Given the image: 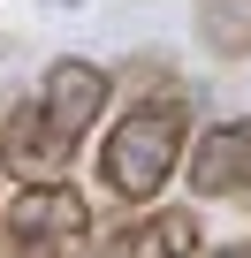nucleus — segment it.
<instances>
[{
    "instance_id": "nucleus-1",
    "label": "nucleus",
    "mask_w": 251,
    "mask_h": 258,
    "mask_svg": "<svg viewBox=\"0 0 251 258\" xmlns=\"http://www.w3.org/2000/svg\"><path fill=\"white\" fill-rule=\"evenodd\" d=\"M190 99L183 91H145L137 106H122L99 137V190L122 205H160V190L183 175L190 160Z\"/></svg>"
},
{
    "instance_id": "nucleus-2",
    "label": "nucleus",
    "mask_w": 251,
    "mask_h": 258,
    "mask_svg": "<svg viewBox=\"0 0 251 258\" xmlns=\"http://www.w3.org/2000/svg\"><path fill=\"white\" fill-rule=\"evenodd\" d=\"M0 235L16 250H38V258H69L91 243V198L76 182H31L0 205Z\"/></svg>"
},
{
    "instance_id": "nucleus-3",
    "label": "nucleus",
    "mask_w": 251,
    "mask_h": 258,
    "mask_svg": "<svg viewBox=\"0 0 251 258\" xmlns=\"http://www.w3.org/2000/svg\"><path fill=\"white\" fill-rule=\"evenodd\" d=\"M69 160H76V137H61V121L38 106V91L16 99V114L0 121V167L31 190V182H69Z\"/></svg>"
},
{
    "instance_id": "nucleus-4",
    "label": "nucleus",
    "mask_w": 251,
    "mask_h": 258,
    "mask_svg": "<svg viewBox=\"0 0 251 258\" xmlns=\"http://www.w3.org/2000/svg\"><path fill=\"white\" fill-rule=\"evenodd\" d=\"M91 258H206V228L190 205H145L91 235Z\"/></svg>"
},
{
    "instance_id": "nucleus-5",
    "label": "nucleus",
    "mask_w": 251,
    "mask_h": 258,
    "mask_svg": "<svg viewBox=\"0 0 251 258\" xmlns=\"http://www.w3.org/2000/svg\"><path fill=\"white\" fill-rule=\"evenodd\" d=\"M107 99H114V76H107L99 61H84V53H61V61H46V76H38V106L61 121V137H76V145L99 129Z\"/></svg>"
},
{
    "instance_id": "nucleus-6",
    "label": "nucleus",
    "mask_w": 251,
    "mask_h": 258,
    "mask_svg": "<svg viewBox=\"0 0 251 258\" xmlns=\"http://www.w3.org/2000/svg\"><path fill=\"white\" fill-rule=\"evenodd\" d=\"M183 182H190V198H251V114L198 129Z\"/></svg>"
},
{
    "instance_id": "nucleus-7",
    "label": "nucleus",
    "mask_w": 251,
    "mask_h": 258,
    "mask_svg": "<svg viewBox=\"0 0 251 258\" xmlns=\"http://www.w3.org/2000/svg\"><path fill=\"white\" fill-rule=\"evenodd\" d=\"M190 31H198L206 53L251 61V0H198V8H190Z\"/></svg>"
},
{
    "instance_id": "nucleus-8",
    "label": "nucleus",
    "mask_w": 251,
    "mask_h": 258,
    "mask_svg": "<svg viewBox=\"0 0 251 258\" xmlns=\"http://www.w3.org/2000/svg\"><path fill=\"white\" fill-rule=\"evenodd\" d=\"M206 258H251V235H236V243H221V250H206Z\"/></svg>"
},
{
    "instance_id": "nucleus-9",
    "label": "nucleus",
    "mask_w": 251,
    "mask_h": 258,
    "mask_svg": "<svg viewBox=\"0 0 251 258\" xmlns=\"http://www.w3.org/2000/svg\"><path fill=\"white\" fill-rule=\"evenodd\" d=\"M0 258H38V250H16V243H8V235H0Z\"/></svg>"
},
{
    "instance_id": "nucleus-10",
    "label": "nucleus",
    "mask_w": 251,
    "mask_h": 258,
    "mask_svg": "<svg viewBox=\"0 0 251 258\" xmlns=\"http://www.w3.org/2000/svg\"><path fill=\"white\" fill-rule=\"evenodd\" d=\"M0 175H8V167H0Z\"/></svg>"
}]
</instances>
